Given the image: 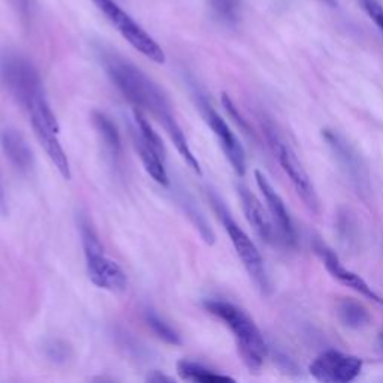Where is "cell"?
I'll use <instances>...</instances> for the list:
<instances>
[{
  "label": "cell",
  "instance_id": "obj_7",
  "mask_svg": "<svg viewBox=\"0 0 383 383\" xmlns=\"http://www.w3.org/2000/svg\"><path fill=\"white\" fill-rule=\"evenodd\" d=\"M95 6L102 12L110 24L116 29L124 40L129 42L138 53H141L148 60L163 65L167 56L162 47L155 41L144 28H141L126 11H123L114 0H92Z\"/></svg>",
  "mask_w": 383,
  "mask_h": 383
},
{
  "label": "cell",
  "instance_id": "obj_12",
  "mask_svg": "<svg viewBox=\"0 0 383 383\" xmlns=\"http://www.w3.org/2000/svg\"><path fill=\"white\" fill-rule=\"evenodd\" d=\"M313 249L314 252L319 254V258L322 259L325 268L328 270V273L333 276L337 282H340L341 285L348 286L350 289H353L355 292L361 293L363 297L372 300L380 305H383V298L379 297L377 293L372 289V286H370L364 278H361L358 274H355L353 271H350L349 268L344 266L337 254L331 250L328 246H325L324 242L321 241H314L313 244Z\"/></svg>",
  "mask_w": 383,
  "mask_h": 383
},
{
  "label": "cell",
  "instance_id": "obj_20",
  "mask_svg": "<svg viewBox=\"0 0 383 383\" xmlns=\"http://www.w3.org/2000/svg\"><path fill=\"white\" fill-rule=\"evenodd\" d=\"M144 322L151 329L153 334H155L159 340L171 344V346H180V344L183 343L180 334H178L177 331L167 321H165V319H162L156 312L146 310Z\"/></svg>",
  "mask_w": 383,
  "mask_h": 383
},
{
  "label": "cell",
  "instance_id": "obj_10",
  "mask_svg": "<svg viewBox=\"0 0 383 383\" xmlns=\"http://www.w3.org/2000/svg\"><path fill=\"white\" fill-rule=\"evenodd\" d=\"M198 98V107L202 112L204 119H206L207 124L210 126V129L213 131L214 136L219 141L226 159L231 163V167L234 171L242 177L246 174V153L240 141L237 139L235 134L231 131V127L228 126V123L222 119V116L217 112L207 98H204L201 93L196 95Z\"/></svg>",
  "mask_w": 383,
  "mask_h": 383
},
{
  "label": "cell",
  "instance_id": "obj_21",
  "mask_svg": "<svg viewBox=\"0 0 383 383\" xmlns=\"http://www.w3.org/2000/svg\"><path fill=\"white\" fill-rule=\"evenodd\" d=\"M213 11L226 23H235L238 18L240 0H208Z\"/></svg>",
  "mask_w": 383,
  "mask_h": 383
},
{
  "label": "cell",
  "instance_id": "obj_24",
  "mask_svg": "<svg viewBox=\"0 0 383 383\" xmlns=\"http://www.w3.org/2000/svg\"><path fill=\"white\" fill-rule=\"evenodd\" d=\"M147 382H151V383H162V382H167V383H172L174 380L168 376L162 375L160 372H153L151 375H148L147 377Z\"/></svg>",
  "mask_w": 383,
  "mask_h": 383
},
{
  "label": "cell",
  "instance_id": "obj_26",
  "mask_svg": "<svg viewBox=\"0 0 383 383\" xmlns=\"http://www.w3.org/2000/svg\"><path fill=\"white\" fill-rule=\"evenodd\" d=\"M379 346L383 349V333L379 336Z\"/></svg>",
  "mask_w": 383,
  "mask_h": 383
},
{
  "label": "cell",
  "instance_id": "obj_18",
  "mask_svg": "<svg viewBox=\"0 0 383 383\" xmlns=\"http://www.w3.org/2000/svg\"><path fill=\"white\" fill-rule=\"evenodd\" d=\"M337 317L338 321L350 329H363L365 328L372 316H370L368 310L364 305L355 300H341L337 305Z\"/></svg>",
  "mask_w": 383,
  "mask_h": 383
},
{
  "label": "cell",
  "instance_id": "obj_17",
  "mask_svg": "<svg viewBox=\"0 0 383 383\" xmlns=\"http://www.w3.org/2000/svg\"><path fill=\"white\" fill-rule=\"evenodd\" d=\"M92 124L100 139L102 146H104L105 151L108 153V156L114 162H119L122 158L123 147H122V138H120L116 123H114L112 119H110L105 112L93 111Z\"/></svg>",
  "mask_w": 383,
  "mask_h": 383
},
{
  "label": "cell",
  "instance_id": "obj_6",
  "mask_svg": "<svg viewBox=\"0 0 383 383\" xmlns=\"http://www.w3.org/2000/svg\"><path fill=\"white\" fill-rule=\"evenodd\" d=\"M264 131L268 139L277 162L286 172L292 186L295 187L298 196L302 199L312 213H319V198L314 190V186L310 180L307 171L304 170L302 163L297 158L295 151L285 141L283 136L277 132V127L271 122H265Z\"/></svg>",
  "mask_w": 383,
  "mask_h": 383
},
{
  "label": "cell",
  "instance_id": "obj_3",
  "mask_svg": "<svg viewBox=\"0 0 383 383\" xmlns=\"http://www.w3.org/2000/svg\"><path fill=\"white\" fill-rule=\"evenodd\" d=\"M0 80L8 93L29 112L49 105L42 78L33 63L17 53H6L0 59Z\"/></svg>",
  "mask_w": 383,
  "mask_h": 383
},
{
  "label": "cell",
  "instance_id": "obj_11",
  "mask_svg": "<svg viewBox=\"0 0 383 383\" xmlns=\"http://www.w3.org/2000/svg\"><path fill=\"white\" fill-rule=\"evenodd\" d=\"M363 360L358 356L326 350L310 365V375L324 383H349L360 376Z\"/></svg>",
  "mask_w": 383,
  "mask_h": 383
},
{
  "label": "cell",
  "instance_id": "obj_14",
  "mask_svg": "<svg viewBox=\"0 0 383 383\" xmlns=\"http://www.w3.org/2000/svg\"><path fill=\"white\" fill-rule=\"evenodd\" d=\"M238 196L241 201L242 211L246 214V219L253 228V231L258 234L261 240L265 242H274L278 234L276 232V226L273 225L270 216L264 210L261 201L257 198V195L252 194V190L246 186L238 184Z\"/></svg>",
  "mask_w": 383,
  "mask_h": 383
},
{
  "label": "cell",
  "instance_id": "obj_22",
  "mask_svg": "<svg viewBox=\"0 0 383 383\" xmlns=\"http://www.w3.org/2000/svg\"><path fill=\"white\" fill-rule=\"evenodd\" d=\"M45 353L51 361L65 363L69 358L71 349L66 346V343H63L60 340H51L49 343L45 344Z\"/></svg>",
  "mask_w": 383,
  "mask_h": 383
},
{
  "label": "cell",
  "instance_id": "obj_4",
  "mask_svg": "<svg viewBox=\"0 0 383 383\" xmlns=\"http://www.w3.org/2000/svg\"><path fill=\"white\" fill-rule=\"evenodd\" d=\"M80 235L83 242L84 258L88 278L99 289L110 292H123L127 286V277L117 262H114L105 253L98 232L90 220L81 217Z\"/></svg>",
  "mask_w": 383,
  "mask_h": 383
},
{
  "label": "cell",
  "instance_id": "obj_25",
  "mask_svg": "<svg viewBox=\"0 0 383 383\" xmlns=\"http://www.w3.org/2000/svg\"><path fill=\"white\" fill-rule=\"evenodd\" d=\"M329 6H337V0H324Z\"/></svg>",
  "mask_w": 383,
  "mask_h": 383
},
{
  "label": "cell",
  "instance_id": "obj_8",
  "mask_svg": "<svg viewBox=\"0 0 383 383\" xmlns=\"http://www.w3.org/2000/svg\"><path fill=\"white\" fill-rule=\"evenodd\" d=\"M134 119L135 127H132V141L144 170L158 184L168 187L170 175L165 167V147L162 138L153 129L143 111L135 110Z\"/></svg>",
  "mask_w": 383,
  "mask_h": 383
},
{
  "label": "cell",
  "instance_id": "obj_19",
  "mask_svg": "<svg viewBox=\"0 0 383 383\" xmlns=\"http://www.w3.org/2000/svg\"><path fill=\"white\" fill-rule=\"evenodd\" d=\"M177 373L180 375L183 380L189 382H232L234 379L214 372V370L207 368L195 361L182 360L177 364Z\"/></svg>",
  "mask_w": 383,
  "mask_h": 383
},
{
  "label": "cell",
  "instance_id": "obj_9",
  "mask_svg": "<svg viewBox=\"0 0 383 383\" xmlns=\"http://www.w3.org/2000/svg\"><path fill=\"white\" fill-rule=\"evenodd\" d=\"M322 136L331 151H333L340 170L349 178L358 195L367 199L370 192H372V177H370L368 167L361 153L356 150L346 136L337 131L325 129L322 131Z\"/></svg>",
  "mask_w": 383,
  "mask_h": 383
},
{
  "label": "cell",
  "instance_id": "obj_16",
  "mask_svg": "<svg viewBox=\"0 0 383 383\" xmlns=\"http://www.w3.org/2000/svg\"><path fill=\"white\" fill-rule=\"evenodd\" d=\"M32 129L35 132L36 139L45 150L47 156L54 163V167L61 174V177L65 178V180H71V165L66 156V151L63 150L60 144L59 131L42 123H32Z\"/></svg>",
  "mask_w": 383,
  "mask_h": 383
},
{
  "label": "cell",
  "instance_id": "obj_5",
  "mask_svg": "<svg viewBox=\"0 0 383 383\" xmlns=\"http://www.w3.org/2000/svg\"><path fill=\"white\" fill-rule=\"evenodd\" d=\"M207 195L213 210L216 211L217 216H219L222 225L225 226V231L228 232L229 238H231L238 258L241 259L242 265H244L249 276L252 277L254 285H257L262 292H266L268 288H270V283H268L265 264L258 247L254 246V242L250 240V237L242 231L240 225L234 220V217L226 208L225 202L220 199V196L211 189H208Z\"/></svg>",
  "mask_w": 383,
  "mask_h": 383
},
{
  "label": "cell",
  "instance_id": "obj_15",
  "mask_svg": "<svg viewBox=\"0 0 383 383\" xmlns=\"http://www.w3.org/2000/svg\"><path fill=\"white\" fill-rule=\"evenodd\" d=\"M0 147L12 167L20 172H29L33 168V151L20 131L12 129V127L5 129L0 134Z\"/></svg>",
  "mask_w": 383,
  "mask_h": 383
},
{
  "label": "cell",
  "instance_id": "obj_1",
  "mask_svg": "<svg viewBox=\"0 0 383 383\" xmlns=\"http://www.w3.org/2000/svg\"><path fill=\"white\" fill-rule=\"evenodd\" d=\"M102 65L110 80L119 88V92L131 102L135 110L150 112L162 126L174 143L177 151L186 160L189 167L201 174V165L189 147L187 138L174 116V107L159 84L127 59L105 51L102 53Z\"/></svg>",
  "mask_w": 383,
  "mask_h": 383
},
{
  "label": "cell",
  "instance_id": "obj_2",
  "mask_svg": "<svg viewBox=\"0 0 383 383\" xmlns=\"http://www.w3.org/2000/svg\"><path fill=\"white\" fill-rule=\"evenodd\" d=\"M202 305L231 329L244 365L252 372L261 370L266 356V343L253 319L235 304L223 300H206Z\"/></svg>",
  "mask_w": 383,
  "mask_h": 383
},
{
  "label": "cell",
  "instance_id": "obj_13",
  "mask_svg": "<svg viewBox=\"0 0 383 383\" xmlns=\"http://www.w3.org/2000/svg\"><path fill=\"white\" fill-rule=\"evenodd\" d=\"M254 178H257L258 187L262 192V195L266 201L268 210H270V214H271L273 220L277 226L278 237H282L286 244H293V242H295V240H297L295 228H293L292 219H290V216L285 207L283 199L280 198L277 190L273 187V184L270 182H268V178L261 171L254 172Z\"/></svg>",
  "mask_w": 383,
  "mask_h": 383
},
{
  "label": "cell",
  "instance_id": "obj_23",
  "mask_svg": "<svg viewBox=\"0 0 383 383\" xmlns=\"http://www.w3.org/2000/svg\"><path fill=\"white\" fill-rule=\"evenodd\" d=\"M358 2L367 12V16L372 18L377 28L383 32V6L377 0H358Z\"/></svg>",
  "mask_w": 383,
  "mask_h": 383
}]
</instances>
